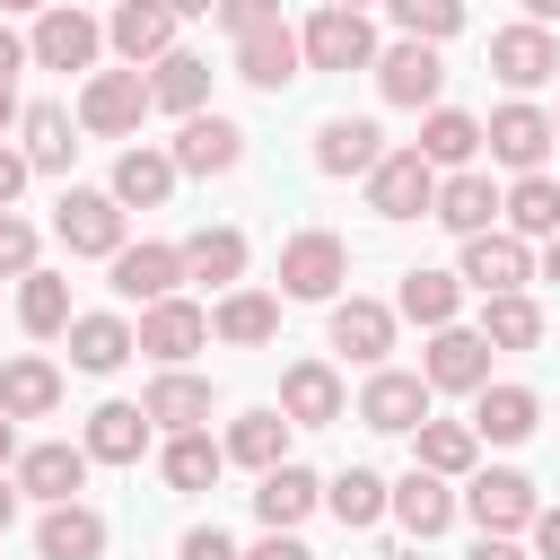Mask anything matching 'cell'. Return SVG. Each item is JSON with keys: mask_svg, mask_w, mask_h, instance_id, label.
<instances>
[{"mask_svg": "<svg viewBox=\"0 0 560 560\" xmlns=\"http://www.w3.org/2000/svg\"><path fill=\"white\" fill-rule=\"evenodd\" d=\"M341 280H350V245H341L332 228H298V236L280 245V298L332 306V298H341Z\"/></svg>", "mask_w": 560, "mask_h": 560, "instance_id": "1", "label": "cell"}, {"mask_svg": "<svg viewBox=\"0 0 560 560\" xmlns=\"http://www.w3.org/2000/svg\"><path fill=\"white\" fill-rule=\"evenodd\" d=\"M149 122V79L122 61V70H88V88H79V131L88 140H131Z\"/></svg>", "mask_w": 560, "mask_h": 560, "instance_id": "2", "label": "cell"}, {"mask_svg": "<svg viewBox=\"0 0 560 560\" xmlns=\"http://www.w3.org/2000/svg\"><path fill=\"white\" fill-rule=\"evenodd\" d=\"M298 52H306V70H368L376 61V26H368V9H315L306 26H298Z\"/></svg>", "mask_w": 560, "mask_h": 560, "instance_id": "3", "label": "cell"}, {"mask_svg": "<svg viewBox=\"0 0 560 560\" xmlns=\"http://www.w3.org/2000/svg\"><path fill=\"white\" fill-rule=\"evenodd\" d=\"M455 508H464L481 534H525L542 499H534V481H525L516 464H490V472H464V499H455Z\"/></svg>", "mask_w": 560, "mask_h": 560, "instance_id": "4", "label": "cell"}, {"mask_svg": "<svg viewBox=\"0 0 560 560\" xmlns=\"http://www.w3.org/2000/svg\"><path fill=\"white\" fill-rule=\"evenodd\" d=\"M96 52H105V26L88 9H70V0H52L35 18V35H26V61L35 70H96Z\"/></svg>", "mask_w": 560, "mask_h": 560, "instance_id": "5", "label": "cell"}, {"mask_svg": "<svg viewBox=\"0 0 560 560\" xmlns=\"http://www.w3.org/2000/svg\"><path fill=\"white\" fill-rule=\"evenodd\" d=\"M368 70H376V96H385V105H411V114H420V105L446 96V61H438V44H420V35L385 44Z\"/></svg>", "mask_w": 560, "mask_h": 560, "instance_id": "6", "label": "cell"}, {"mask_svg": "<svg viewBox=\"0 0 560 560\" xmlns=\"http://www.w3.org/2000/svg\"><path fill=\"white\" fill-rule=\"evenodd\" d=\"M429 201H438V166L420 149H385L368 166V210L376 219H429Z\"/></svg>", "mask_w": 560, "mask_h": 560, "instance_id": "7", "label": "cell"}, {"mask_svg": "<svg viewBox=\"0 0 560 560\" xmlns=\"http://www.w3.org/2000/svg\"><path fill=\"white\" fill-rule=\"evenodd\" d=\"M201 341H210V306H192V298H149L131 324V350H149L158 368H184Z\"/></svg>", "mask_w": 560, "mask_h": 560, "instance_id": "8", "label": "cell"}, {"mask_svg": "<svg viewBox=\"0 0 560 560\" xmlns=\"http://www.w3.org/2000/svg\"><path fill=\"white\" fill-rule=\"evenodd\" d=\"M455 280H464V289H481V298H499V289H525V280H534V245H525L516 228H481V236H464V262H455Z\"/></svg>", "mask_w": 560, "mask_h": 560, "instance_id": "9", "label": "cell"}, {"mask_svg": "<svg viewBox=\"0 0 560 560\" xmlns=\"http://www.w3.org/2000/svg\"><path fill=\"white\" fill-rule=\"evenodd\" d=\"M420 376H429V394H481L490 385V341L472 324H438L429 350H420Z\"/></svg>", "mask_w": 560, "mask_h": 560, "instance_id": "10", "label": "cell"}, {"mask_svg": "<svg viewBox=\"0 0 560 560\" xmlns=\"http://www.w3.org/2000/svg\"><path fill=\"white\" fill-rule=\"evenodd\" d=\"M341 402H350V394H341V368H332V359H289V368H280V420H289V429H332Z\"/></svg>", "mask_w": 560, "mask_h": 560, "instance_id": "11", "label": "cell"}, {"mask_svg": "<svg viewBox=\"0 0 560 560\" xmlns=\"http://www.w3.org/2000/svg\"><path fill=\"white\" fill-rule=\"evenodd\" d=\"M52 236H61L70 254H114V245H122V201H114V192L70 184V192L52 201Z\"/></svg>", "mask_w": 560, "mask_h": 560, "instance_id": "12", "label": "cell"}, {"mask_svg": "<svg viewBox=\"0 0 560 560\" xmlns=\"http://www.w3.org/2000/svg\"><path fill=\"white\" fill-rule=\"evenodd\" d=\"M105 271H114V298H175L184 289V245H158V236H140V245H114L105 254Z\"/></svg>", "mask_w": 560, "mask_h": 560, "instance_id": "13", "label": "cell"}, {"mask_svg": "<svg viewBox=\"0 0 560 560\" xmlns=\"http://www.w3.org/2000/svg\"><path fill=\"white\" fill-rule=\"evenodd\" d=\"M481 140H490V158H499V166L534 175V166L551 158V114H542V105H525V96H508V105L481 122Z\"/></svg>", "mask_w": 560, "mask_h": 560, "instance_id": "14", "label": "cell"}, {"mask_svg": "<svg viewBox=\"0 0 560 560\" xmlns=\"http://www.w3.org/2000/svg\"><path fill=\"white\" fill-rule=\"evenodd\" d=\"M359 420L385 429V438H411V429L429 420V376H411V368H376L368 394H359Z\"/></svg>", "mask_w": 560, "mask_h": 560, "instance_id": "15", "label": "cell"}, {"mask_svg": "<svg viewBox=\"0 0 560 560\" xmlns=\"http://www.w3.org/2000/svg\"><path fill=\"white\" fill-rule=\"evenodd\" d=\"M236 79H245V88H289V79H306L298 26H289V18H271V26L236 35Z\"/></svg>", "mask_w": 560, "mask_h": 560, "instance_id": "16", "label": "cell"}, {"mask_svg": "<svg viewBox=\"0 0 560 560\" xmlns=\"http://www.w3.org/2000/svg\"><path fill=\"white\" fill-rule=\"evenodd\" d=\"M166 158H175V175H228V166L245 158V131H236L228 114H210V105H201V114H184V131H175V149H166Z\"/></svg>", "mask_w": 560, "mask_h": 560, "instance_id": "17", "label": "cell"}, {"mask_svg": "<svg viewBox=\"0 0 560 560\" xmlns=\"http://www.w3.org/2000/svg\"><path fill=\"white\" fill-rule=\"evenodd\" d=\"M490 70H499L516 96H525V88H542V79L560 70V44H551V26H534V18H525V26H499V35H490Z\"/></svg>", "mask_w": 560, "mask_h": 560, "instance_id": "18", "label": "cell"}, {"mask_svg": "<svg viewBox=\"0 0 560 560\" xmlns=\"http://www.w3.org/2000/svg\"><path fill=\"white\" fill-rule=\"evenodd\" d=\"M332 350L341 359H359V368H385V350H394V306H376V298H332Z\"/></svg>", "mask_w": 560, "mask_h": 560, "instance_id": "19", "label": "cell"}, {"mask_svg": "<svg viewBox=\"0 0 560 560\" xmlns=\"http://www.w3.org/2000/svg\"><path fill=\"white\" fill-rule=\"evenodd\" d=\"M18 490L44 499V508H52V499H79V490H88V446H70V438L26 446V455H18Z\"/></svg>", "mask_w": 560, "mask_h": 560, "instance_id": "20", "label": "cell"}, {"mask_svg": "<svg viewBox=\"0 0 560 560\" xmlns=\"http://www.w3.org/2000/svg\"><path fill=\"white\" fill-rule=\"evenodd\" d=\"M385 516H402V534L411 542H429V534H446L455 525V490L438 481V472H402V481H385Z\"/></svg>", "mask_w": 560, "mask_h": 560, "instance_id": "21", "label": "cell"}, {"mask_svg": "<svg viewBox=\"0 0 560 560\" xmlns=\"http://www.w3.org/2000/svg\"><path fill=\"white\" fill-rule=\"evenodd\" d=\"M105 44H114L131 70H149L158 52H175V9H166V0H122V9L105 18Z\"/></svg>", "mask_w": 560, "mask_h": 560, "instance_id": "22", "label": "cell"}, {"mask_svg": "<svg viewBox=\"0 0 560 560\" xmlns=\"http://www.w3.org/2000/svg\"><path fill=\"white\" fill-rule=\"evenodd\" d=\"M35 560H105V516L88 499H52L35 525Z\"/></svg>", "mask_w": 560, "mask_h": 560, "instance_id": "23", "label": "cell"}, {"mask_svg": "<svg viewBox=\"0 0 560 560\" xmlns=\"http://www.w3.org/2000/svg\"><path fill=\"white\" fill-rule=\"evenodd\" d=\"M534 420H542V394L534 385H481L472 394V438H490V446H525Z\"/></svg>", "mask_w": 560, "mask_h": 560, "instance_id": "24", "label": "cell"}, {"mask_svg": "<svg viewBox=\"0 0 560 560\" xmlns=\"http://www.w3.org/2000/svg\"><path fill=\"white\" fill-rule=\"evenodd\" d=\"M315 508H324V481H315L306 464H271V472H262V490H254V516H262L271 534H298Z\"/></svg>", "mask_w": 560, "mask_h": 560, "instance_id": "25", "label": "cell"}, {"mask_svg": "<svg viewBox=\"0 0 560 560\" xmlns=\"http://www.w3.org/2000/svg\"><path fill=\"white\" fill-rule=\"evenodd\" d=\"M18 140H26V166H35V175H70V158H79V114H70V105H26V114H18Z\"/></svg>", "mask_w": 560, "mask_h": 560, "instance_id": "26", "label": "cell"}, {"mask_svg": "<svg viewBox=\"0 0 560 560\" xmlns=\"http://www.w3.org/2000/svg\"><path fill=\"white\" fill-rule=\"evenodd\" d=\"M429 219H446L455 236H481V228L499 219V184H490L481 166H455V175H438V201H429Z\"/></svg>", "mask_w": 560, "mask_h": 560, "instance_id": "27", "label": "cell"}, {"mask_svg": "<svg viewBox=\"0 0 560 560\" xmlns=\"http://www.w3.org/2000/svg\"><path fill=\"white\" fill-rule=\"evenodd\" d=\"M140 411H149V429H201L210 420V376H192V368H158V385L140 394Z\"/></svg>", "mask_w": 560, "mask_h": 560, "instance_id": "28", "label": "cell"}, {"mask_svg": "<svg viewBox=\"0 0 560 560\" xmlns=\"http://www.w3.org/2000/svg\"><path fill=\"white\" fill-rule=\"evenodd\" d=\"M79 446H88V464H140L149 455V411L140 402H96Z\"/></svg>", "mask_w": 560, "mask_h": 560, "instance_id": "29", "label": "cell"}, {"mask_svg": "<svg viewBox=\"0 0 560 560\" xmlns=\"http://www.w3.org/2000/svg\"><path fill=\"white\" fill-rule=\"evenodd\" d=\"M0 411L9 420H52L61 411V368L35 359V350L26 359H0Z\"/></svg>", "mask_w": 560, "mask_h": 560, "instance_id": "30", "label": "cell"}, {"mask_svg": "<svg viewBox=\"0 0 560 560\" xmlns=\"http://www.w3.org/2000/svg\"><path fill=\"white\" fill-rule=\"evenodd\" d=\"M376 158H385V131H376L368 114H332V122L315 131V166H324V175H368Z\"/></svg>", "mask_w": 560, "mask_h": 560, "instance_id": "31", "label": "cell"}, {"mask_svg": "<svg viewBox=\"0 0 560 560\" xmlns=\"http://www.w3.org/2000/svg\"><path fill=\"white\" fill-rule=\"evenodd\" d=\"M105 192H114L122 210H158V201L175 192V158L140 140V149H122V158H114V184H105Z\"/></svg>", "mask_w": 560, "mask_h": 560, "instance_id": "32", "label": "cell"}, {"mask_svg": "<svg viewBox=\"0 0 560 560\" xmlns=\"http://www.w3.org/2000/svg\"><path fill=\"white\" fill-rule=\"evenodd\" d=\"M210 332H219L228 350H262V341L280 332V298H262V289H228V298L210 306Z\"/></svg>", "mask_w": 560, "mask_h": 560, "instance_id": "33", "label": "cell"}, {"mask_svg": "<svg viewBox=\"0 0 560 560\" xmlns=\"http://www.w3.org/2000/svg\"><path fill=\"white\" fill-rule=\"evenodd\" d=\"M122 359H131V324L122 315H105V306L96 315H70V368L79 376H114Z\"/></svg>", "mask_w": 560, "mask_h": 560, "instance_id": "34", "label": "cell"}, {"mask_svg": "<svg viewBox=\"0 0 560 560\" xmlns=\"http://www.w3.org/2000/svg\"><path fill=\"white\" fill-rule=\"evenodd\" d=\"M472 455H481L472 420H420V429H411V464H420V472H438V481H464V472H472Z\"/></svg>", "mask_w": 560, "mask_h": 560, "instance_id": "35", "label": "cell"}, {"mask_svg": "<svg viewBox=\"0 0 560 560\" xmlns=\"http://www.w3.org/2000/svg\"><path fill=\"white\" fill-rule=\"evenodd\" d=\"M149 105L201 114V105H210V61H201V52H158V61H149Z\"/></svg>", "mask_w": 560, "mask_h": 560, "instance_id": "36", "label": "cell"}, {"mask_svg": "<svg viewBox=\"0 0 560 560\" xmlns=\"http://www.w3.org/2000/svg\"><path fill=\"white\" fill-rule=\"evenodd\" d=\"M158 472H166V490H210V481L228 472V446H219L210 429H175L166 455H158Z\"/></svg>", "mask_w": 560, "mask_h": 560, "instance_id": "37", "label": "cell"}, {"mask_svg": "<svg viewBox=\"0 0 560 560\" xmlns=\"http://www.w3.org/2000/svg\"><path fill=\"white\" fill-rule=\"evenodd\" d=\"M429 166H472L481 158V122L464 114V105H429V122H420V140H411Z\"/></svg>", "mask_w": 560, "mask_h": 560, "instance_id": "38", "label": "cell"}, {"mask_svg": "<svg viewBox=\"0 0 560 560\" xmlns=\"http://www.w3.org/2000/svg\"><path fill=\"white\" fill-rule=\"evenodd\" d=\"M184 280L236 289V280H245V236H236V228H192V236H184Z\"/></svg>", "mask_w": 560, "mask_h": 560, "instance_id": "39", "label": "cell"}, {"mask_svg": "<svg viewBox=\"0 0 560 560\" xmlns=\"http://www.w3.org/2000/svg\"><path fill=\"white\" fill-rule=\"evenodd\" d=\"M490 350H534L542 341V306L525 298V289H499V298H481V324H472Z\"/></svg>", "mask_w": 560, "mask_h": 560, "instance_id": "40", "label": "cell"}, {"mask_svg": "<svg viewBox=\"0 0 560 560\" xmlns=\"http://www.w3.org/2000/svg\"><path fill=\"white\" fill-rule=\"evenodd\" d=\"M228 464H245V472H271V464H289V420L280 411H245V420H228Z\"/></svg>", "mask_w": 560, "mask_h": 560, "instance_id": "41", "label": "cell"}, {"mask_svg": "<svg viewBox=\"0 0 560 560\" xmlns=\"http://www.w3.org/2000/svg\"><path fill=\"white\" fill-rule=\"evenodd\" d=\"M455 306H464V280L455 271H402V289H394V315H411V324H455Z\"/></svg>", "mask_w": 560, "mask_h": 560, "instance_id": "42", "label": "cell"}, {"mask_svg": "<svg viewBox=\"0 0 560 560\" xmlns=\"http://www.w3.org/2000/svg\"><path fill=\"white\" fill-rule=\"evenodd\" d=\"M18 324H26L35 341H52V332H70V280L35 262V271L18 280Z\"/></svg>", "mask_w": 560, "mask_h": 560, "instance_id": "43", "label": "cell"}, {"mask_svg": "<svg viewBox=\"0 0 560 560\" xmlns=\"http://www.w3.org/2000/svg\"><path fill=\"white\" fill-rule=\"evenodd\" d=\"M499 219H508L516 236H551V228H560V184H551L542 166H534V175H516V184L499 192Z\"/></svg>", "mask_w": 560, "mask_h": 560, "instance_id": "44", "label": "cell"}, {"mask_svg": "<svg viewBox=\"0 0 560 560\" xmlns=\"http://www.w3.org/2000/svg\"><path fill=\"white\" fill-rule=\"evenodd\" d=\"M324 508H332L350 534H359V525H376V516H385V472H368V464L332 472V481H324Z\"/></svg>", "mask_w": 560, "mask_h": 560, "instance_id": "45", "label": "cell"}, {"mask_svg": "<svg viewBox=\"0 0 560 560\" xmlns=\"http://www.w3.org/2000/svg\"><path fill=\"white\" fill-rule=\"evenodd\" d=\"M385 9H394V26L420 35V44H446V35L464 26V0H385Z\"/></svg>", "mask_w": 560, "mask_h": 560, "instance_id": "46", "label": "cell"}, {"mask_svg": "<svg viewBox=\"0 0 560 560\" xmlns=\"http://www.w3.org/2000/svg\"><path fill=\"white\" fill-rule=\"evenodd\" d=\"M35 271V228L18 210H0V280H26Z\"/></svg>", "mask_w": 560, "mask_h": 560, "instance_id": "47", "label": "cell"}, {"mask_svg": "<svg viewBox=\"0 0 560 560\" xmlns=\"http://www.w3.org/2000/svg\"><path fill=\"white\" fill-rule=\"evenodd\" d=\"M210 18H219L228 35H254V26H271V18H280V0H219Z\"/></svg>", "mask_w": 560, "mask_h": 560, "instance_id": "48", "label": "cell"}, {"mask_svg": "<svg viewBox=\"0 0 560 560\" xmlns=\"http://www.w3.org/2000/svg\"><path fill=\"white\" fill-rule=\"evenodd\" d=\"M175 560H245V551H236V542H228L219 525H192V534L175 542Z\"/></svg>", "mask_w": 560, "mask_h": 560, "instance_id": "49", "label": "cell"}, {"mask_svg": "<svg viewBox=\"0 0 560 560\" xmlns=\"http://www.w3.org/2000/svg\"><path fill=\"white\" fill-rule=\"evenodd\" d=\"M26 175H35V166H26V149H9V140H0V210H18Z\"/></svg>", "mask_w": 560, "mask_h": 560, "instance_id": "50", "label": "cell"}, {"mask_svg": "<svg viewBox=\"0 0 560 560\" xmlns=\"http://www.w3.org/2000/svg\"><path fill=\"white\" fill-rule=\"evenodd\" d=\"M245 560H315V551H306V542H298V534H271V525H262V542H254V551H245Z\"/></svg>", "mask_w": 560, "mask_h": 560, "instance_id": "51", "label": "cell"}, {"mask_svg": "<svg viewBox=\"0 0 560 560\" xmlns=\"http://www.w3.org/2000/svg\"><path fill=\"white\" fill-rule=\"evenodd\" d=\"M534 551L560 560V508H534Z\"/></svg>", "mask_w": 560, "mask_h": 560, "instance_id": "52", "label": "cell"}, {"mask_svg": "<svg viewBox=\"0 0 560 560\" xmlns=\"http://www.w3.org/2000/svg\"><path fill=\"white\" fill-rule=\"evenodd\" d=\"M464 560H525V551H516V534H481Z\"/></svg>", "mask_w": 560, "mask_h": 560, "instance_id": "53", "label": "cell"}, {"mask_svg": "<svg viewBox=\"0 0 560 560\" xmlns=\"http://www.w3.org/2000/svg\"><path fill=\"white\" fill-rule=\"evenodd\" d=\"M18 61H26V44H18L9 26H0V79H18Z\"/></svg>", "mask_w": 560, "mask_h": 560, "instance_id": "54", "label": "cell"}, {"mask_svg": "<svg viewBox=\"0 0 560 560\" xmlns=\"http://www.w3.org/2000/svg\"><path fill=\"white\" fill-rule=\"evenodd\" d=\"M18 114H26L18 105V79H0V131H18Z\"/></svg>", "mask_w": 560, "mask_h": 560, "instance_id": "55", "label": "cell"}, {"mask_svg": "<svg viewBox=\"0 0 560 560\" xmlns=\"http://www.w3.org/2000/svg\"><path fill=\"white\" fill-rule=\"evenodd\" d=\"M534 271H542V280H560V228L542 236V262H534Z\"/></svg>", "mask_w": 560, "mask_h": 560, "instance_id": "56", "label": "cell"}, {"mask_svg": "<svg viewBox=\"0 0 560 560\" xmlns=\"http://www.w3.org/2000/svg\"><path fill=\"white\" fill-rule=\"evenodd\" d=\"M9 464H18V420L0 411V472H9Z\"/></svg>", "mask_w": 560, "mask_h": 560, "instance_id": "57", "label": "cell"}, {"mask_svg": "<svg viewBox=\"0 0 560 560\" xmlns=\"http://www.w3.org/2000/svg\"><path fill=\"white\" fill-rule=\"evenodd\" d=\"M52 0H0V18H44Z\"/></svg>", "mask_w": 560, "mask_h": 560, "instance_id": "58", "label": "cell"}, {"mask_svg": "<svg viewBox=\"0 0 560 560\" xmlns=\"http://www.w3.org/2000/svg\"><path fill=\"white\" fill-rule=\"evenodd\" d=\"M166 9H175V18H210L219 0H166Z\"/></svg>", "mask_w": 560, "mask_h": 560, "instance_id": "59", "label": "cell"}, {"mask_svg": "<svg viewBox=\"0 0 560 560\" xmlns=\"http://www.w3.org/2000/svg\"><path fill=\"white\" fill-rule=\"evenodd\" d=\"M525 18H534V26H551V18H560V0H525Z\"/></svg>", "mask_w": 560, "mask_h": 560, "instance_id": "60", "label": "cell"}, {"mask_svg": "<svg viewBox=\"0 0 560 560\" xmlns=\"http://www.w3.org/2000/svg\"><path fill=\"white\" fill-rule=\"evenodd\" d=\"M9 516H18V481H0V534H9Z\"/></svg>", "mask_w": 560, "mask_h": 560, "instance_id": "61", "label": "cell"}, {"mask_svg": "<svg viewBox=\"0 0 560 560\" xmlns=\"http://www.w3.org/2000/svg\"><path fill=\"white\" fill-rule=\"evenodd\" d=\"M385 560H420V542H411V551H385Z\"/></svg>", "mask_w": 560, "mask_h": 560, "instance_id": "62", "label": "cell"}, {"mask_svg": "<svg viewBox=\"0 0 560 560\" xmlns=\"http://www.w3.org/2000/svg\"><path fill=\"white\" fill-rule=\"evenodd\" d=\"M332 9H368V0H332Z\"/></svg>", "mask_w": 560, "mask_h": 560, "instance_id": "63", "label": "cell"}, {"mask_svg": "<svg viewBox=\"0 0 560 560\" xmlns=\"http://www.w3.org/2000/svg\"><path fill=\"white\" fill-rule=\"evenodd\" d=\"M551 149H560V114H551Z\"/></svg>", "mask_w": 560, "mask_h": 560, "instance_id": "64", "label": "cell"}]
</instances>
